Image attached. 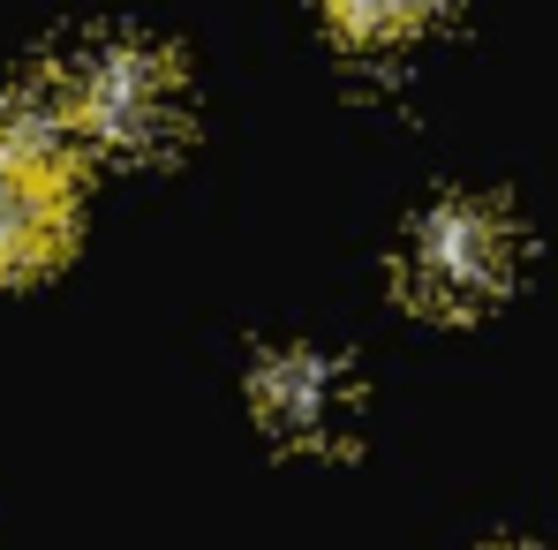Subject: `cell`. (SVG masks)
<instances>
[{"label": "cell", "instance_id": "6da1fadb", "mask_svg": "<svg viewBox=\"0 0 558 550\" xmlns=\"http://www.w3.org/2000/svg\"><path fill=\"white\" fill-rule=\"evenodd\" d=\"M76 121L61 84L0 106V279L46 272L76 234Z\"/></svg>", "mask_w": 558, "mask_h": 550}, {"label": "cell", "instance_id": "7a4b0ae2", "mask_svg": "<svg viewBox=\"0 0 558 550\" xmlns=\"http://www.w3.org/2000/svg\"><path fill=\"white\" fill-rule=\"evenodd\" d=\"M61 98H69L76 136L98 144V151L144 159V151H167L174 129H182V76H174V61L151 53V46H129V38L84 53L69 69Z\"/></svg>", "mask_w": 558, "mask_h": 550}, {"label": "cell", "instance_id": "3957f363", "mask_svg": "<svg viewBox=\"0 0 558 550\" xmlns=\"http://www.w3.org/2000/svg\"><path fill=\"white\" fill-rule=\"evenodd\" d=\"M513 279V227L506 211L453 196L438 211H423L415 242H408V294L438 317H475L506 294Z\"/></svg>", "mask_w": 558, "mask_h": 550}, {"label": "cell", "instance_id": "277c9868", "mask_svg": "<svg viewBox=\"0 0 558 550\" xmlns=\"http://www.w3.org/2000/svg\"><path fill=\"white\" fill-rule=\"evenodd\" d=\"M257 407L279 438L310 445V438H332L348 423V384L325 355H272L257 369Z\"/></svg>", "mask_w": 558, "mask_h": 550}, {"label": "cell", "instance_id": "5b68a950", "mask_svg": "<svg viewBox=\"0 0 558 550\" xmlns=\"http://www.w3.org/2000/svg\"><path fill=\"white\" fill-rule=\"evenodd\" d=\"M438 8H446V0H325L332 30L355 38V46H400V38H415L423 23H438Z\"/></svg>", "mask_w": 558, "mask_h": 550}]
</instances>
